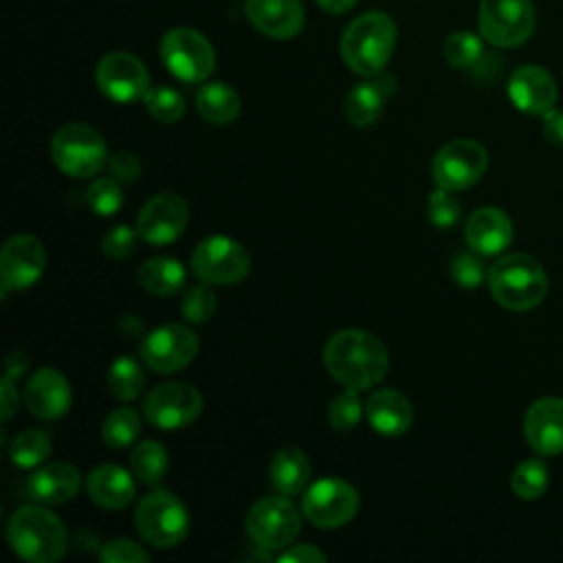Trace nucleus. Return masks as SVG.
I'll return each instance as SVG.
<instances>
[{
  "label": "nucleus",
  "mask_w": 563,
  "mask_h": 563,
  "mask_svg": "<svg viewBox=\"0 0 563 563\" xmlns=\"http://www.w3.org/2000/svg\"><path fill=\"white\" fill-rule=\"evenodd\" d=\"M141 361L156 374H174L198 354V336L183 323H167L147 332L139 345Z\"/></svg>",
  "instance_id": "nucleus-12"
},
{
  "label": "nucleus",
  "mask_w": 563,
  "mask_h": 563,
  "mask_svg": "<svg viewBox=\"0 0 563 563\" xmlns=\"http://www.w3.org/2000/svg\"><path fill=\"white\" fill-rule=\"evenodd\" d=\"M202 411V396L189 383L156 385L143 400V416L152 427L172 431L198 420Z\"/></svg>",
  "instance_id": "nucleus-15"
},
{
  "label": "nucleus",
  "mask_w": 563,
  "mask_h": 563,
  "mask_svg": "<svg viewBox=\"0 0 563 563\" xmlns=\"http://www.w3.org/2000/svg\"><path fill=\"white\" fill-rule=\"evenodd\" d=\"M365 413L372 429L387 438L402 435L413 422V409L409 398L396 389L374 391L365 405Z\"/></svg>",
  "instance_id": "nucleus-26"
},
{
  "label": "nucleus",
  "mask_w": 563,
  "mask_h": 563,
  "mask_svg": "<svg viewBox=\"0 0 563 563\" xmlns=\"http://www.w3.org/2000/svg\"><path fill=\"white\" fill-rule=\"evenodd\" d=\"M143 103L152 119L161 123H176L185 114V99L172 86H152L143 97Z\"/></svg>",
  "instance_id": "nucleus-36"
},
{
  "label": "nucleus",
  "mask_w": 563,
  "mask_h": 563,
  "mask_svg": "<svg viewBox=\"0 0 563 563\" xmlns=\"http://www.w3.org/2000/svg\"><path fill=\"white\" fill-rule=\"evenodd\" d=\"M136 279L150 295L169 297L185 286L187 273L178 260L167 255H156L141 264V268L136 271Z\"/></svg>",
  "instance_id": "nucleus-28"
},
{
  "label": "nucleus",
  "mask_w": 563,
  "mask_h": 563,
  "mask_svg": "<svg viewBox=\"0 0 563 563\" xmlns=\"http://www.w3.org/2000/svg\"><path fill=\"white\" fill-rule=\"evenodd\" d=\"M18 389L13 387V378H2V420H9L18 411Z\"/></svg>",
  "instance_id": "nucleus-47"
},
{
  "label": "nucleus",
  "mask_w": 563,
  "mask_h": 563,
  "mask_svg": "<svg viewBox=\"0 0 563 563\" xmlns=\"http://www.w3.org/2000/svg\"><path fill=\"white\" fill-rule=\"evenodd\" d=\"M4 367H7L4 376L7 378H15V376L24 374V369L29 367V356L24 352H20V350H13V352H9Z\"/></svg>",
  "instance_id": "nucleus-48"
},
{
  "label": "nucleus",
  "mask_w": 563,
  "mask_h": 563,
  "mask_svg": "<svg viewBox=\"0 0 563 563\" xmlns=\"http://www.w3.org/2000/svg\"><path fill=\"white\" fill-rule=\"evenodd\" d=\"M161 59L165 68L180 81H205L216 68V53L211 42L191 26L169 29L161 40Z\"/></svg>",
  "instance_id": "nucleus-7"
},
{
  "label": "nucleus",
  "mask_w": 563,
  "mask_h": 563,
  "mask_svg": "<svg viewBox=\"0 0 563 563\" xmlns=\"http://www.w3.org/2000/svg\"><path fill=\"white\" fill-rule=\"evenodd\" d=\"M396 44V24L385 11H365L354 18L341 35V57L345 66L361 75L374 77L387 66Z\"/></svg>",
  "instance_id": "nucleus-2"
},
{
  "label": "nucleus",
  "mask_w": 563,
  "mask_h": 563,
  "mask_svg": "<svg viewBox=\"0 0 563 563\" xmlns=\"http://www.w3.org/2000/svg\"><path fill=\"white\" fill-rule=\"evenodd\" d=\"M73 402L70 383L55 367H40L24 387V405L40 420L62 418Z\"/></svg>",
  "instance_id": "nucleus-18"
},
{
  "label": "nucleus",
  "mask_w": 563,
  "mask_h": 563,
  "mask_svg": "<svg viewBox=\"0 0 563 563\" xmlns=\"http://www.w3.org/2000/svg\"><path fill=\"white\" fill-rule=\"evenodd\" d=\"M277 561H295V563H323L325 554L319 552L310 543H299V545H286V550L277 556Z\"/></svg>",
  "instance_id": "nucleus-45"
},
{
  "label": "nucleus",
  "mask_w": 563,
  "mask_h": 563,
  "mask_svg": "<svg viewBox=\"0 0 563 563\" xmlns=\"http://www.w3.org/2000/svg\"><path fill=\"white\" fill-rule=\"evenodd\" d=\"M554 77L534 64L512 70L508 79V97L517 110L526 114H545L556 103Z\"/></svg>",
  "instance_id": "nucleus-20"
},
{
  "label": "nucleus",
  "mask_w": 563,
  "mask_h": 563,
  "mask_svg": "<svg viewBox=\"0 0 563 563\" xmlns=\"http://www.w3.org/2000/svg\"><path fill=\"white\" fill-rule=\"evenodd\" d=\"M358 510V493L352 484L339 477H323L310 484L301 497L306 519L323 530L345 526Z\"/></svg>",
  "instance_id": "nucleus-11"
},
{
  "label": "nucleus",
  "mask_w": 563,
  "mask_h": 563,
  "mask_svg": "<svg viewBox=\"0 0 563 563\" xmlns=\"http://www.w3.org/2000/svg\"><path fill=\"white\" fill-rule=\"evenodd\" d=\"M141 431V418L132 407H119L110 411L101 424V440L110 449L130 446Z\"/></svg>",
  "instance_id": "nucleus-33"
},
{
  "label": "nucleus",
  "mask_w": 563,
  "mask_h": 563,
  "mask_svg": "<svg viewBox=\"0 0 563 563\" xmlns=\"http://www.w3.org/2000/svg\"><path fill=\"white\" fill-rule=\"evenodd\" d=\"M244 528L249 539L264 550H279L295 541L301 530L299 510L286 495H271L257 499L246 517Z\"/></svg>",
  "instance_id": "nucleus-8"
},
{
  "label": "nucleus",
  "mask_w": 563,
  "mask_h": 563,
  "mask_svg": "<svg viewBox=\"0 0 563 563\" xmlns=\"http://www.w3.org/2000/svg\"><path fill=\"white\" fill-rule=\"evenodd\" d=\"M86 202L101 218L114 216L123 205V191H121L119 180L112 176L92 180L86 189Z\"/></svg>",
  "instance_id": "nucleus-38"
},
{
  "label": "nucleus",
  "mask_w": 563,
  "mask_h": 563,
  "mask_svg": "<svg viewBox=\"0 0 563 563\" xmlns=\"http://www.w3.org/2000/svg\"><path fill=\"white\" fill-rule=\"evenodd\" d=\"M108 169H110V176L117 178L119 183H134L141 176L143 165L136 154L123 150L108 158Z\"/></svg>",
  "instance_id": "nucleus-44"
},
{
  "label": "nucleus",
  "mask_w": 563,
  "mask_h": 563,
  "mask_svg": "<svg viewBox=\"0 0 563 563\" xmlns=\"http://www.w3.org/2000/svg\"><path fill=\"white\" fill-rule=\"evenodd\" d=\"M323 365L336 383L363 391L385 378L389 356L378 336L365 330L347 328L328 339L323 347Z\"/></svg>",
  "instance_id": "nucleus-1"
},
{
  "label": "nucleus",
  "mask_w": 563,
  "mask_h": 563,
  "mask_svg": "<svg viewBox=\"0 0 563 563\" xmlns=\"http://www.w3.org/2000/svg\"><path fill=\"white\" fill-rule=\"evenodd\" d=\"M86 493L97 506L121 510L136 495V477L119 464H101L88 473Z\"/></svg>",
  "instance_id": "nucleus-25"
},
{
  "label": "nucleus",
  "mask_w": 563,
  "mask_h": 563,
  "mask_svg": "<svg viewBox=\"0 0 563 563\" xmlns=\"http://www.w3.org/2000/svg\"><path fill=\"white\" fill-rule=\"evenodd\" d=\"M523 435L539 455L563 453V398H539L523 416Z\"/></svg>",
  "instance_id": "nucleus-19"
},
{
  "label": "nucleus",
  "mask_w": 563,
  "mask_h": 563,
  "mask_svg": "<svg viewBox=\"0 0 563 563\" xmlns=\"http://www.w3.org/2000/svg\"><path fill=\"white\" fill-rule=\"evenodd\" d=\"M51 438L46 431L42 429H24L22 433L15 435V440L11 442L9 455L11 462L20 468H33L46 462V457L51 455Z\"/></svg>",
  "instance_id": "nucleus-31"
},
{
  "label": "nucleus",
  "mask_w": 563,
  "mask_h": 563,
  "mask_svg": "<svg viewBox=\"0 0 563 563\" xmlns=\"http://www.w3.org/2000/svg\"><path fill=\"white\" fill-rule=\"evenodd\" d=\"M167 466H169L167 451L156 440L139 442L130 455V471L136 477V482L145 486L158 484L165 477Z\"/></svg>",
  "instance_id": "nucleus-30"
},
{
  "label": "nucleus",
  "mask_w": 563,
  "mask_h": 563,
  "mask_svg": "<svg viewBox=\"0 0 563 563\" xmlns=\"http://www.w3.org/2000/svg\"><path fill=\"white\" fill-rule=\"evenodd\" d=\"M244 13L249 22L273 40H290L303 29L301 0H246Z\"/></svg>",
  "instance_id": "nucleus-21"
},
{
  "label": "nucleus",
  "mask_w": 563,
  "mask_h": 563,
  "mask_svg": "<svg viewBox=\"0 0 563 563\" xmlns=\"http://www.w3.org/2000/svg\"><path fill=\"white\" fill-rule=\"evenodd\" d=\"M99 559L103 563H145L150 561V554L130 539H112L101 545Z\"/></svg>",
  "instance_id": "nucleus-43"
},
{
  "label": "nucleus",
  "mask_w": 563,
  "mask_h": 563,
  "mask_svg": "<svg viewBox=\"0 0 563 563\" xmlns=\"http://www.w3.org/2000/svg\"><path fill=\"white\" fill-rule=\"evenodd\" d=\"M180 312L189 323H207L216 312V295L209 284L191 286L183 297Z\"/></svg>",
  "instance_id": "nucleus-39"
},
{
  "label": "nucleus",
  "mask_w": 563,
  "mask_h": 563,
  "mask_svg": "<svg viewBox=\"0 0 563 563\" xmlns=\"http://www.w3.org/2000/svg\"><path fill=\"white\" fill-rule=\"evenodd\" d=\"M51 158L59 172L73 178H88L108 163L103 136L86 123H66L51 139Z\"/></svg>",
  "instance_id": "nucleus-5"
},
{
  "label": "nucleus",
  "mask_w": 563,
  "mask_h": 563,
  "mask_svg": "<svg viewBox=\"0 0 563 563\" xmlns=\"http://www.w3.org/2000/svg\"><path fill=\"white\" fill-rule=\"evenodd\" d=\"M95 81L103 97L117 103L143 101L150 86L147 66L132 53L112 51L95 68Z\"/></svg>",
  "instance_id": "nucleus-13"
},
{
  "label": "nucleus",
  "mask_w": 563,
  "mask_h": 563,
  "mask_svg": "<svg viewBox=\"0 0 563 563\" xmlns=\"http://www.w3.org/2000/svg\"><path fill=\"white\" fill-rule=\"evenodd\" d=\"M81 488L77 466L68 462H48L35 468L26 479V495L37 504H64Z\"/></svg>",
  "instance_id": "nucleus-24"
},
{
  "label": "nucleus",
  "mask_w": 563,
  "mask_h": 563,
  "mask_svg": "<svg viewBox=\"0 0 563 563\" xmlns=\"http://www.w3.org/2000/svg\"><path fill=\"white\" fill-rule=\"evenodd\" d=\"M396 79L394 75H374L367 81L356 84L343 101V112L350 125L354 128H369L378 121L385 103L396 95Z\"/></svg>",
  "instance_id": "nucleus-22"
},
{
  "label": "nucleus",
  "mask_w": 563,
  "mask_h": 563,
  "mask_svg": "<svg viewBox=\"0 0 563 563\" xmlns=\"http://www.w3.org/2000/svg\"><path fill=\"white\" fill-rule=\"evenodd\" d=\"M464 238L477 255H499L512 242V222L497 207H479L468 216Z\"/></svg>",
  "instance_id": "nucleus-23"
},
{
  "label": "nucleus",
  "mask_w": 563,
  "mask_h": 563,
  "mask_svg": "<svg viewBox=\"0 0 563 563\" xmlns=\"http://www.w3.org/2000/svg\"><path fill=\"white\" fill-rule=\"evenodd\" d=\"M548 482H550V475H548V466L541 457H528L523 460L515 471H512V477H510V486H512V493L521 499H537L545 493L548 488Z\"/></svg>",
  "instance_id": "nucleus-34"
},
{
  "label": "nucleus",
  "mask_w": 563,
  "mask_h": 563,
  "mask_svg": "<svg viewBox=\"0 0 563 563\" xmlns=\"http://www.w3.org/2000/svg\"><path fill=\"white\" fill-rule=\"evenodd\" d=\"M427 216L433 227L449 229L460 220V202L453 191L438 187L427 200Z\"/></svg>",
  "instance_id": "nucleus-40"
},
{
  "label": "nucleus",
  "mask_w": 563,
  "mask_h": 563,
  "mask_svg": "<svg viewBox=\"0 0 563 563\" xmlns=\"http://www.w3.org/2000/svg\"><path fill=\"white\" fill-rule=\"evenodd\" d=\"M7 541L11 550L29 563H53L66 554L68 532L57 515L29 504L9 517Z\"/></svg>",
  "instance_id": "nucleus-3"
},
{
  "label": "nucleus",
  "mask_w": 563,
  "mask_h": 563,
  "mask_svg": "<svg viewBox=\"0 0 563 563\" xmlns=\"http://www.w3.org/2000/svg\"><path fill=\"white\" fill-rule=\"evenodd\" d=\"M488 165L484 145L473 139H453L442 145L433 156V180L449 191H462L475 185Z\"/></svg>",
  "instance_id": "nucleus-14"
},
{
  "label": "nucleus",
  "mask_w": 563,
  "mask_h": 563,
  "mask_svg": "<svg viewBox=\"0 0 563 563\" xmlns=\"http://www.w3.org/2000/svg\"><path fill=\"white\" fill-rule=\"evenodd\" d=\"M187 220L189 207L185 198L174 191H163L141 207L136 216V231L141 240L161 246L178 240L187 227Z\"/></svg>",
  "instance_id": "nucleus-16"
},
{
  "label": "nucleus",
  "mask_w": 563,
  "mask_h": 563,
  "mask_svg": "<svg viewBox=\"0 0 563 563\" xmlns=\"http://www.w3.org/2000/svg\"><path fill=\"white\" fill-rule=\"evenodd\" d=\"M488 288L493 299L512 312H523L539 306L548 290V277L541 264L526 253L499 257L488 268Z\"/></svg>",
  "instance_id": "nucleus-4"
},
{
  "label": "nucleus",
  "mask_w": 563,
  "mask_h": 563,
  "mask_svg": "<svg viewBox=\"0 0 563 563\" xmlns=\"http://www.w3.org/2000/svg\"><path fill=\"white\" fill-rule=\"evenodd\" d=\"M136 238H139V231L136 227H128V224H117L112 227L108 233H103L101 238V251L112 257V260H121V257H128L134 246H136Z\"/></svg>",
  "instance_id": "nucleus-42"
},
{
  "label": "nucleus",
  "mask_w": 563,
  "mask_h": 563,
  "mask_svg": "<svg viewBox=\"0 0 563 563\" xmlns=\"http://www.w3.org/2000/svg\"><path fill=\"white\" fill-rule=\"evenodd\" d=\"M196 108L200 117L213 125H227L240 114V97L224 81H209L200 86L196 95Z\"/></svg>",
  "instance_id": "nucleus-29"
},
{
  "label": "nucleus",
  "mask_w": 563,
  "mask_h": 563,
  "mask_svg": "<svg viewBox=\"0 0 563 563\" xmlns=\"http://www.w3.org/2000/svg\"><path fill=\"white\" fill-rule=\"evenodd\" d=\"M268 477L279 495H299L306 490L310 482V462L301 449L284 446L273 455Z\"/></svg>",
  "instance_id": "nucleus-27"
},
{
  "label": "nucleus",
  "mask_w": 563,
  "mask_h": 563,
  "mask_svg": "<svg viewBox=\"0 0 563 563\" xmlns=\"http://www.w3.org/2000/svg\"><path fill=\"white\" fill-rule=\"evenodd\" d=\"M442 53L453 68H471L482 59L484 44L482 37L471 31H455L446 37Z\"/></svg>",
  "instance_id": "nucleus-35"
},
{
  "label": "nucleus",
  "mask_w": 563,
  "mask_h": 563,
  "mask_svg": "<svg viewBox=\"0 0 563 563\" xmlns=\"http://www.w3.org/2000/svg\"><path fill=\"white\" fill-rule=\"evenodd\" d=\"M363 418V405L356 389L345 387L330 400L328 407V422L336 431H352Z\"/></svg>",
  "instance_id": "nucleus-37"
},
{
  "label": "nucleus",
  "mask_w": 563,
  "mask_h": 563,
  "mask_svg": "<svg viewBox=\"0 0 563 563\" xmlns=\"http://www.w3.org/2000/svg\"><path fill=\"white\" fill-rule=\"evenodd\" d=\"M488 273L484 271V264L473 253H457L451 260V279L462 288H477Z\"/></svg>",
  "instance_id": "nucleus-41"
},
{
  "label": "nucleus",
  "mask_w": 563,
  "mask_h": 563,
  "mask_svg": "<svg viewBox=\"0 0 563 563\" xmlns=\"http://www.w3.org/2000/svg\"><path fill=\"white\" fill-rule=\"evenodd\" d=\"M191 271L209 286L240 284L251 271L246 249L227 235H211L198 242L191 253Z\"/></svg>",
  "instance_id": "nucleus-9"
},
{
  "label": "nucleus",
  "mask_w": 563,
  "mask_h": 563,
  "mask_svg": "<svg viewBox=\"0 0 563 563\" xmlns=\"http://www.w3.org/2000/svg\"><path fill=\"white\" fill-rule=\"evenodd\" d=\"M46 264L42 242L31 233H18L9 238L0 253V284L2 290H24L33 286Z\"/></svg>",
  "instance_id": "nucleus-17"
},
{
  "label": "nucleus",
  "mask_w": 563,
  "mask_h": 563,
  "mask_svg": "<svg viewBox=\"0 0 563 563\" xmlns=\"http://www.w3.org/2000/svg\"><path fill=\"white\" fill-rule=\"evenodd\" d=\"M543 117V136L548 143L563 147V110L550 108Z\"/></svg>",
  "instance_id": "nucleus-46"
},
{
  "label": "nucleus",
  "mask_w": 563,
  "mask_h": 563,
  "mask_svg": "<svg viewBox=\"0 0 563 563\" xmlns=\"http://www.w3.org/2000/svg\"><path fill=\"white\" fill-rule=\"evenodd\" d=\"M189 523L191 519L185 504L167 490L147 493L134 510L136 532L150 545L163 550L178 545L187 537Z\"/></svg>",
  "instance_id": "nucleus-6"
},
{
  "label": "nucleus",
  "mask_w": 563,
  "mask_h": 563,
  "mask_svg": "<svg viewBox=\"0 0 563 563\" xmlns=\"http://www.w3.org/2000/svg\"><path fill=\"white\" fill-rule=\"evenodd\" d=\"M108 389L117 400H134L141 396L143 385H145V374L141 369V365L130 358V356H121L110 365L108 372Z\"/></svg>",
  "instance_id": "nucleus-32"
},
{
  "label": "nucleus",
  "mask_w": 563,
  "mask_h": 563,
  "mask_svg": "<svg viewBox=\"0 0 563 563\" xmlns=\"http://www.w3.org/2000/svg\"><path fill=\"white\" fill-rule=\"evenodd\" d=\"M358 0H317V4L330 13V15H341V13H347L350 9L356 7Z\"/></svg>",
  "instance_id": "nucleus-49"
},
{
  "label": "nucleus",
  "mask_w": 563,
  "mask_h": 563,
  "mask_svg": "<svg viewBox=\"0 0 563 563\" xmlns=\"http://www.w3.org/2000/svg\"><path fill=\"white\" fill-rule=\"evenodd\" d=\"M479 35L497 48L521 46L534 31L530 0H479Z\"/></svg>",
  "instance_id": "nucleus-10"
}]
</instances>
